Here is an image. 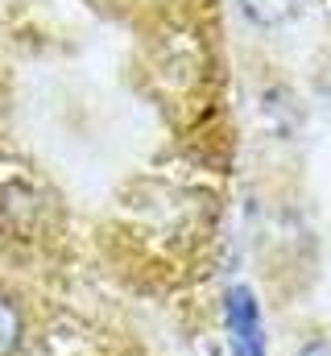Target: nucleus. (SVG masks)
Segmentation results:
<instances>
[{
    "mask_svg": "<svg viewBox=\"0 0 331 356\" xmlns=\"http://www.w3.org/2000/svg\"><path fill=\"white\" fill-rule=\"evenodd\" d=\"M21 332H25V323H21L17 302L0 294V356H13L21 348Z\"/></svg>",
    "mask_w": 331,
    "mask_h": 356,
    "instance_id": "nucleus-3",
    "label": "nucleus"
},
{
    "mask_svg": "<svg viewBox=\"0 0 331 356\" xmlns=\"http://www.w3.org/2000/svg\"><path fill=\"white\" fill-rule=\"evenodd\" d=\"M236 4H241V13H245L248 21L261 25V29L290 25V21H298L302 8H307V0H236Z\"/></svg>",
    "mask_w": 331,
    "mask_h": 356,
    "instance_id": "nucleus-2",
    "label": "nucleus"
},
{
    "mask_svg": "<svg viewBox=\"0 0 331 356\" xmlns=\"http://www.w3.org/2000/svg\"><path fill=\"white\" fill-rule=\"evenodd\" d=\"M294 356H331V340H307Z\"/></svg>",
    "mask_w": 331,
    "mask_h": 356,
    "instance_id": "nucleus-4",
    "label": "nucleus"
},
{
    "mask_svg": "<svg viewBox=\"0 0 331 356\" xmlns=\"http://www.w3.org/2000/svg\"><path fill=\"white\" fill-rule=\"evenodd\" d=\"M224 323H228L232 356H265V323H261L257 294L248 286L228 290V298H224Z\"/></svg>",
    "mask_w": 331,
    "mask_h": 356,
    "instance_id": "nucleus-1",
    "label": "nucleus"
}]
</instances>
